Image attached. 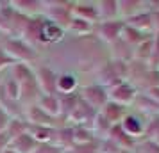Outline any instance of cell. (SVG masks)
Instances as JSON below:
<instances>
[{
    "mask_svg": "<svg viewBox=\"0 0 159 153\" xmlns=\"http://www.w3.org/2000/svg\"><path fill=\"white\" fill-rule=\"evenodd\" d=\"M0 48L15 62H22V64H27V62H30V61H34L38 57V52L29 43H25L22 37H16V36L4 37L2 43H0Z\"/></svg>",
    "mask_w": 159,
    "mask_h": 153,
    "instance_id": "1",
    "label": "cell"
},
{
    "mask_svg": "<svg viewBox=\"0 0 159 153\" xmlns=\"http://www.w3.org/2000/svg\"><path fill=\"white\" fill-rule=\"evenodd\" d=\"M136 96H138V89L127 80H123V82H120V84H116L115 87L107 89L109 102L118 103V105H122V107L132 105L134 100H136Z\"/></svg>",
    "mask_w": 159,
    "mask_h": 153,
    "instance_id": "2",
    "label": "cell"
},
{
    "mask_svg": "<svg viewBox=\"0 0 159 153\" xmlns=\"http://www.w3.org/2000/svg\"><path fill=\"white\" fill-rule=\"evenodd\" d=\"M97 114H98V112H97L93 107H89V105L79 96V100L75 103L73 110L70 112V116L66 117V119L72 121L73 126H88V123H93L95 121Z\"/></svg>",
    "mask_w": 159,
    "mask_h": 153,
    "instance_id": "3",
    "label": "cell"
},
{
    "mask_svg": "<svg viewBox=\"0 0 159 153\" xmlns=\"http://www.w3.org/2000/svg\"><path fill=\"white\" fill-rule=\"evenodd\" d=\"M79 96L88 103V105H89V107H93L97 112H100V109L109 102L107 89H104L102 86H98V84H93V86L82 87V89H80V93H79Z\"/></svg>",
    "mask_w": 159,
    "mask_h": 153,
    "instance_id": "4",
    "label": "cell"
},
{
    "mask_svg": "<svg viewBox=\"0 0 159 153\" xmlns=\"http://www.w3.org/2000/svg\"><path fill=\"white\" fill-rule=\"evenodd\" d=\"M36 79L41 95H57V75L52 71L48 66H41L34 70Z\"/></svg>",
    "mask_w": 159,
    "mask_h": 153,
    "instance_id": "5",
    "label": "cell"
},
{
    "mask_svg": "<svg viewBox=\"0 0 159 153\" xmlns=\"http://www.w3.org/2000/svg\"><path fill=\"white\" fill-rule=\"evenodd\" d=\"M125 27L123 20H113V22H100L95 25V30L100 39H104L106 43H116L122 37V30Z\"/></svg>",
    "mask_w": 159,
    "mask_h": 153,
    "instance_id": "6",
    "label": "cell"
},
{
    "mask_svg": "<svg viewBox=\"0 0 159 153\" xmlns=\"http://www.w3.org/2000/svg\"><path fill=\"white\" fill-rule=\"evenodd\" d=\"M120 126H122V130L125 132L129 137H132L134 141H136V139H139L141 135H145L147 121L139 119V117L134 116V114H125V117L122 119Z\"/></svg>",
    "mask_w": 159,
    "mask_h": 153,
    "instance_id": "7",
    "label": "cell"
},
{
    "mask_svg": "<svg viewBox=\"0 0 159 153\" xmlns=\"http://www.w3.org/2000/svg\"><path fill=\"white\" fill-rule=\"evenodd\" d=\"M66 30L59 27L57 23L50 22L48 18H43V27H41V45H54L59 43L65 37Z\"/></svg>",
    "mask_w": 159,
    "mask_h": 153,
    "instance_id": "8",
    "label": "cell"
},
{
    "mask_svg": "<svg viewBox=\"0 0 159 153\" xmlns=\"http://www.w3.org/2000/svg\"><path fill=\"white\" fill-rule=\"evenodd\" d=\"M73 16L88 20L91 23H98V11H97V2H73L72 7Z\"/></svg>",
    "mask_w": 159,
    "mask_h": 153,
    "instance_id": "9",
    "label": "cell"
},
{
    "mask_svg": "<svg viewBox=\"0 0 159 153\" xmlns=\"http://www.w3.org/2000/svg\"><path fill=\"white\" fill-rule=\"evenodd\" d=\"M145 11H148V2H136V0H132V2L120 0L118 2V15L123 20H129V18L139 15V13H145Z\"/></svg>",
    "mask_w": 159,
    "mask_h": 153,
    "instance_id": "10",
    "label": "cell"
},
{
    "mask_svg": "<svg viewBox=\"0 0 159 153\" xmlns=\"http://www.w3.org/2000/svg\"><path fill=\"white\" fill-rule=\"evenodd\" d=\"M38 144H39V142H36L30 134H22V135H18L16 139L11 141L9 148L15 153H34Z\"/></svg>",
    "mask_w": 159,
    "mask_h": 153,
    "instance_id": "11",
    "label": "cell"
},
{
    "mask_svg": "<svg viewBox=\"0 0 159 153\" xmlns=\"http://www.w3.org/2000/svg\"><path fill=\"white\" fill-rule=\"evenodd\" d=\"M98 114H102V116L107 119L109 123L113 125H120L122 123V119L125 117V107H122V105H118V103H113V102H107L104 107L100 109V112Z\"/></svg>",
    "mask_w": 159,
    "mask_h": 153,
    "instance_id": "12",
    "label": "cell"
},
{
    "mask_svg": "<svg viewBox=\"0 0 159 153\" xmlns=\"http://www.w3.org/2000/svg\"><path fill=\"white\" fill-rule=\"evenodd\" d=\"M97 11H98V23L100 22H113L118 20V2L115 0H104L97 2Z\"/></svg>",
    "mask_w": 159,
    "mask_h": 153,
    "instance_id": "13",
    "label": "cell"
},
{
    "mask_svg": "<svg viewBox=\"0 0 159 153\" xmlns=\"http://www.w3.org/2000/svg\"><path fill=\"white\" fill-rule=\"evenodd\" d=\"M39 109L47 112L48 116L56 117L61 114V102H59V95H41V98L36 103Z\"/></svg>",
    "mask_w": 159,
    "mask_h": 153,
    "instance_id": "14",
    "label": "cell"
},
{
    "mask_svg": "<svg viewBox=\"0 0 159 153\" xmlns=\"http://www.w3.org/2000/svg\"><path fill=\"white\" fill-rule=\"evenodd\" d=\"M79 79L73 73H63L57 75V95L59 96H68V95H75L73 91L77 89Z\"/></svg>",
    "mask_w": 159,
    "mask_h": 153,
    "instance_id": "15",
    "label": "cell"
},
{
    "mask_svg": "<svg viewBox=\"0 0 159 153\" xmlns=\"http://www.w3.org/2000/svg\"><path fill=\"white\" fill-rule=\"evenodd\" d=\"M66 30H70L73 32L75 36H88L89 32H93L95 30V23L88 22V20H82V18H77V16H73L70 23H68V27Z\"/></svg>",
    "mask_w": 159,
    "mask_h": 153,
    "instance_id": "16",
    "label": "cell"
},
{
    "mask_svg": "<svg viewBox=\"0 0 159 153\" xmlns=\"http://www.w3.org/2000/svg\"><path fill=\"white\" fill-rule=\"evenodd\" d=\"M66 153H100V141L95 139V141L86 142V144H73L72 150Z\"/></svg>",
    "mask_w": 159,
    "mask_h": 153,
    "instance_id": "17",
    "label": "cell"
},
{
    "mask_svg": "<svg viewBox=\"0 0 159 153\" xmlns=\"http://www.w3.org/2000/svg\"><path fill=\"white\" fill-rule=\"evenodd\" d=\"M136 151L138 153H159V144L150 141V139H145L143 142L136 144Z\"/></svg>",
    "mask_w": 159,
    "mask_h": 153,
    "instance_id": "18",
    "label": "cell"
},
{
    "mask_svg": "<svg viewBox=\"0 0 159 153\" xmlns=\"http://www.w3.org/2000/svg\"><path fill=\"white\" fill-rule=\"evenodd\" d=\"M34 153H65L59 146H56L54 142H39Z\"/></svg>",
    "mask_w": 159,
    "mask_h": 153,
    "instance_id": "19",
    "label": "cell"
},
{
    "mask_svg": "<svg viewBox=\"0 0 159 153\" xmlns=\"http://www.w3.org/2000/svg\"><path fill=\"white\" fill-rule=\"evenodd\" d=\"M13 64H16V62L0 48V70H4V68H7V66H13Z\"/></svg>",
    "mask_w": 159,
    "mask_h": 153,
    "instance_id": "20",
    "label": "cell"
},
{
    "mask_svg": "<svg viewBox=\"0 0 159 153\" xmlns=\"http://www.w3.org/2000/svg\"><path fill=\"white\" fill-rule=\"evenodd\" d=\"M11 141H13V139L9 137L7 132H2V134H0V153L4 151V150H7L9 144H11Z\"/></svg>",
    "mask_w": 159,
    "mask_h": 153,
    "instance_id": "21",
    "label": "cell"
},
{
    "mask_svg": "<svg viewBox=\"0 0 159 153\" xmlns=\"http://www.w3.org/2000/svg\"><path fill=\"white\" fill-rule=\"evenodd\" d=\"M150 22H152V30L159 34V9L150 11Z\"/></svg>",
    "mask_w": 159,
    "mask_h": 153,
    "instance_id": "22",
    "label": "cell"
},
{
    "mask_svg": "<svg viewBox=\"0 0 159 153\" xmlns=\"http://www.w3.org/2000/svg\"><path fill=\"white\" fill-rule=\"evenodd\" d=\"M9 121H11V117H9L7 114L4 112V110L0 109V134L7 130V125H9Z\"/></svg>",
    "mask_w": 159,
    "mask_h": 153,
    "instance_id": "23",
    "label": "cell"
},
{
    "mask_svg": "<svg viewBox=\"0 0 159 153\" xmlns=\"http://www.w3.org/2000/svg\"><path fill=\"white\" fill-rule=\"evenodd\" d=\"M0 84H2V82H0Z\"/></svg>",
    "mask_w": 159,
    "mask_h": 153,
    "instance_id": "24",
    "label": "cell"
}]
</instances>
